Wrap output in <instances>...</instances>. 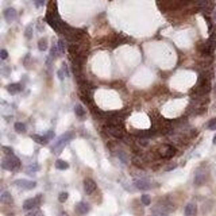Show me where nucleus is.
Returning a JSON list of instances; mask_svg holds the SVG:
<instances>
[{
    "label": "nucleus",
    "mask_w": 216,
    "mask_h": 216,
    "mask_svg": "<svg viewBox=\"0 0 216 216\" xmlns=\"http://www.w3.org/2000/svg\"><path fill=\"white\" fill-rule=\"evenodd\" d=\"M173 209H174V204H173L168 197H165V199H161L159 201L151 208V212L154 213V215H168V213H170Z\"/></svg>",
    "instance_id": "obj_1"
},
{
    "label": "nucleus",
    "mask_w": 216,
    "mask_h": 216,
    "mask_svg": "<svg viewBox=\"0 0 216 216\" xmlns=\"http://www.w3.org/2000/svg\"><path fill=\"white\" fill-rule=\"evenodd\" d=\"M215 47H216V34H212V32H211V37L208 38V41L200 42L197 49H199V51L201 53V54H204V56H211L213 53V50H215Z\"/></svg>",
    "instance_id": "obj_2"
},
{
    "label": "nucleus",
    "mask_w": 216,
    "mask_h": 216,
    "mask_svg": "<svg viewBox=\"0 0 216 216\" xmlns=\"http://www.w3.org/2000/svg\"><path fill=\"white\" fill-rule=\"evenodd\" d=\"M3 168L10 172H16L21 168V159L18 157H15L14 154H8L3 159Z\"/></svg>",
    "instance_id": "obj_3"
},
{
    "label": "nucleus",
    "mask_w": 216,
    "mask_h": 216,
    "mask_svg": "<svg viewBox=\"0 0 216 216\" xmlns=\"http://www.w3.org/2000/svg\"><path fill=\"white\" fill-rule=\"evenodd\" d=\"M73 138H74V134H73V132H70V131L62 134L61 137H60L58 139L54 142V146H53V153H60V150H61L62 147L66 145V143H69L70 140L73 139Z\"/></svg>",
    "instance_id": "obj_4"
},
{
    "label": "nucleus",
    "mask_w": 216,
    "mask_h": 216,
    "mask_svg": "<svg viewBox=\"0 0 216 216\" xmlns=\"http://www.w3.org/2000/svg\"><path fill=\"white\" fill-rule=\"evenodd\" d=\"M42 203V195H38L37 197H34V199H27L26 201L23 203V208L26 211H30V209H34V208L39 207Z\"/></svg>",
    "instance_id": "obj_5"
},
{
    "label": "nucleus",
    "mask_w": 216,
    "mask_h": 216,
    "mask_svg": "<svg viewBox=\"0 0 216 216\" xmlns=\"http://www.w3.org/2000/svg\"><path fill=\"white\" fill-rule=\"evenodd\" d=\"M107 131L115 138H124V130L122 126H114V124H107Z\"/></svg>",
    "instance_id": "obj_6"
},
{
    "label": "nucleus",
    "mask_w": 216,
    "mask_h": 216,
    "mask_svg": "<svg viewBox=\"0 0 216 216\" xmlns=\"http://www.w3.org/2000/svg\"><path fill=\"white\" fill-rule=\"evenodd\" d=\"M97 187H96V182L92 180V178H85L84 180V190L87 195L92 196L95 192H96Z\"/></svg>",
    "instance_id": "obj_7"
},
{
    "label": "nucleus",
    "mask_w": 216,
    "mask_h": 216,
    "mask_svg": "<svg viewBox=\"0 0 216 216\" xmlns=\"http://www.w3.org/2000/svg\"><path fill=\"white\" fill-rule=\"evenodd\" d=\"M15 185L21 189H26V190H30V189H34L37 187V182L35 181H30V180H16L15 181Z\"/></svg>",
    "instance_id": "obj_8"
},
{
    "label": "nucleus",
    "mask_w": 216,
    "mask_h": 216,
    "mask_svg": "<svg viewBox=\"0 0 216 216\" xmlns=\"http://www.w3.org/2000/svg\"><path fill=\"white\" fill-rule=\"evenodd\" d=\"M161 157L162 158H166V159H170L173 155L176 154V147H173L172 145H166V146L161 147Z\"/></svg>",
    "instance_id": "obj_9"
},
{
    "label": "nucleus",
    "mask_w": 216,
    "mask_h": 216,
    "mask_svg": "<svg viewBox=\"0 0 216 216\" xmlns=\"http://www.w3.org/2000/svg\"><path fill=\"white\" fill-rule=\"evenodd\" d=\"M134 185L135 188H138L140 190H149L151 188V182L149 180H146V178H138V180H135Z\"/></svg>",
    "instance_id": "obj_10"
},
{
    "label": "nucleus",
    "mask_w": 216,
    "mask_h": 216,
    "mask_svg": "<svg viewBox=\"0 0 216 216\" xmlns=\"http://www.w3.org/2000/svg\"><path fill=\"white\" fill-rule=\"evenodd\" d=\"M74 211H76V213H79V215H85V213H88L89 211H91V205L88 204V203L80 201L79 204H76Z\"/></svg>",
    "instance_id": "obj_11"
},
{
    "label": "nucleus",
    "mask_w": 216,
    "mask_h": 216,
    "mask_svg": "<svg viewBox=\"0 0 216 216\" xmlns=\"http://www.w3.org/2000/svg\"><path fill=\"white\" fill-rule=\"evenodd\" d=\"M16 11H15L14 8H7L6 11H4V18H6V21L7 22H10V23H11V22H14L15 19H16Z\"/></svg>",
    "instance_id": "obj_12"
},
{
    "label": "nucleus",
    "mask_w": 216,
    "mask_h": 216,
    "mask_svg": "<svg viewBox=\"0 0 216 216\" xmlns=\"http://www.w3.org/2000/svg\"><path fill=\"white\" fill-rule=\"evenodd\" d=\"M31 139L32 140H35L37 143H39V145H47L49 143V139L50 138L47 137V135H37V134H34V135H31Z\"/></svg>",
    "instance_id": "obj_13"
},
{
    "label": "nucleus",
    "mask_w": 216,
    "mask_h": 216,
    "mask_svg": "<svg viewBox=\"0 0 216 216\" xmlns=\"http://www.w3.org/2000/svg\"><path fill=\"white\" fill-rule=\"evenodd\" d=\"M7 91H8L11 95L19 93V92L22 91V84H19V82H14V84H10L8 87H7Z\"/></svg>",
    "instance_id": "obj_14"
},
{
    "label": "nucleus",
    "mask_w": 216,
    "mask_h": 216,
    "mask_svg": "<svg viewBox=\"0 0 216 216\" xmlns=\"http://www.w3.org/2000/svg\"><path fill=\"white\" fill-rule=\"evenodd\" d=\"M184 212L187 216H193V215H196V212H197V207H196L195 203H189V204L185 207Z\"/></svg>",
    "instance_id": "obj_15"
},
{
    "label": "nucleus",
    "mask_w": 216,
    "mask_h": 216,
    "mask_svg": "<svg viewBox=\"0 0 216 216\" xmlns=\"http://www.w3.org/2000/svg\"><path fill=\"white\" fill-rule=\"evenodd\" d=\"M0 201L4 203V204H11L14 200H12L11 195H10L8 192H3L1 193V196H0Z\"/></svg>",
    "instance_id": "obj_16"
},
{
    "label": "nucleus",
    "mask_w": 216,
    "mask_h": 216,
    "mask_svg": "<svg viewBox=\"0 0 216 216\" xmlns=\"http://www.w3.org/2000/svg\"><path fill=\"white\" fill-rule=\"evenodd\" d=\"M56 168L58 170H66L68 168H69V164L64 159H57L56 161Z\"/></svg>",
    "instance_id": "obj_17"
},
{
    "label": "nucleus",
    "mask_w": 216,
    "mask_h": 216,
    "mask_svg": "<svg viewBox=\"0 0 216 216\" xmlns=\"http://www.w3.org/2000/svg\"><path fill=\"white\" fill-rule=\"evenodd\" d=\"M14 129H15V131H16V132L23 134V132H26V124H24V123H22V122H18V123H15Z\"/></svg>",
    "instance_id": "obj_18"
},
{
    "label": "nucleus",
    "mask_w": 216,
    "mask_h": 216,
    "mask_svg": "<svg viewBox=\"0 0 216 216\" xmlns=\"http://www.w3.org/2000/svg\"><path fill=\"white\" fill-rule=\"evenodd\" d=\"M74 114H76L79 118H84L85 116V109L82 108V105L77 104L76 107H74Z\"/></svg>",
    "instance_id": "obj_19"
},
{
    "label": "nucleus",
    "mask_w": 216,
    "mask_h": 216,
    "mask_svg": "<svg viewBox=\"0 0 216 216\" xmlns=\"http://www.w3.org/2000/svg\"><path fill=\"white\" fill-rule=\"evenodd\" d=\"M60 49H58V45H53L51 47V51H50V56H51V58H57V57L60 56Z\"/></svg>",
    "instance_id": "obj_20"
},
{
    "label": "nucleus",
    "mask_w": 216,
    "mask_h": 216,
    "mask_svg": "<svg viewBox=\"0 0 216 216\" xmlns=\"http://www.w3.org/2000/svg\"><path fill=\"white\" fill-rule=\"evenodd\" d=\"M38 49L41 50V51H45V50L47 49V39H39L38 42Z\"/></svg>",
    "instance_id": "obj_21"
},
{
    "label": "nucleus",
    "mask_w": 216,
    "mask_h": 216,
    "mask_svg": "<svg viewBox=\"0 0 216 216\" xmlns=\"http://www.w3.org/2000/svg\"><path fill=\"white\" fill-rule=\"evenodd\" d=\"M140 201L143 205H150L151 204V199L149 197V195H142L140 196Z\"/></svg>",
    "instance_id": "obj_22"
},
{
    "label": "nucleus",
    "mask_w": 216,
    "mask_h": 216,
    "mask_svg": "<svg viewBox=\"0 0 216 216\" xmlns=\"http://www.w3.org/2000/svg\"><path fill=\"white\" fill-rule=\"evenodd\" d=\"M39 168H38V165H30V166H27V169H26V172H27V174H32V173H35L37 170H38Z\"/></svg>",
    "instance_id": "obj_23"
},
{
    "label": "nucleus",
    "mask_w": 216,
    "mask_h": 216,
    "mask_svg": "<svg viewBox=\"0 0 216 216\" xmlns=\"http://www.w3.org/2000/svg\"><path fill=\"white\" fill-rule=\"evenodd\" d=\"M68 197H69V193H68V192H61V193H60V196H58L60 203H65L68 200Z\"/></svg>",
    "instance_id": "obj_24"
},
{
    "label": "nucleus",
    "mask_w": 216,
    "mask_h": 216,
    "mask_svg": "<svg viewBox=\"0 0 216 216\" xmlns=\"http://www.w3.org/2000/svg\"><path fill=\"white\" fill-rule=\"evenodd\" d=\"M207 127H208V130H216V118H213V119H211L208 122Z\"/></svg>",
    "instance_id": "obj_25"
},
{
    "label": "nucleus",
    "mask_w": 216,
    "mask_h": 216,
    "mask_svg": "<svg viewBox=\"0 0 216 216\" xmlns=\"http://www.w3.org/2000/svg\"><path fill=\"white\" fill-rule=\"evenodd\" d=\"M58 49H60V53H61V54H64L65 53V49H66V46H65V41H62V39H60L58 41Z\"/></svg>",
    "instance_id": "obj_26"
},
{
    "label": "nucleus",
    "mask_w": 216,
    "mask_h": 216,
    "mask_svg": "<svg viewBox=\"0 0 216 216\" xmlns=\"http://www.w3.org/2000/svg\"><path fill=\"white\" fill-rule=\"evenodd\" d=\"M1 149H3V150H4V153H6V154H7V155H8V154H14V150H12V149H11V147H7V146H3V147H1Z\"/></svg>",
    "instance_id": "obj_27"
},
{
    "label": "nucleus",
    "mask_w": 216,
    "mask_h": 216,
    "mask_svg": "<svg viewBox=\"0 0 216 216\" xmlns=\"http://www.w3.org/2000/svg\"><path fill=\"white\" fill-rule=\"evenodd\" d=\"M31 30H32V26H29V27L26 29V38H27V39L31 38Z\"/></svg>",
    "instance_id": "obj_28"
},
{
    "label": "nucleus",
    "mask_w": 216,
    "mask_h": 216,
    "mask_svg": "<svg viewBox=\"0 0 216 216\" xmlns=\"http://www.w3.org/2000/svg\"><path fill=\"white\" fill-rule=\"evenodd\" d=\"M0 57H1V60H6L7 57H8V53H7L6 49H3L1 51H0Z\"/></svg>",
    "instance_id": "obj_29"
},
{
    "label": "nucleus",
    "mask_w": 216,
    "mask_h": 216,
    "mask_svg": "<svg viewBox=\"0 0 216 216\" xmlns=\"http://www.w3.org/2000/svg\"><path fill=\"white\" fill-rule=\"evenodd\" d=\"M34 3H35V7H42L45 4V0H34Z\"/></svg>",
    "instance_id": "obj_30"
},
{
    "label": "nucleus",
    "mask_w": 216,
    "mask_h": 216,
    "mask_svg": "<svg viewBox=\"0 0 216 216\" xmlns=\"http://www.w3.org/2000/svg\"><path fill=\"white\" fill-rule=\"evenodd\" d=\"M140 162H142V159L139 161V158H134V165H135V166H139V168H142L143 165L140 164Z\"/></svg>",
    "instance_id": "obj_31"
},
{
    "label": "nucleus",
    "mask_w": 216,
    "mask_h": 216,
    "mask_svg": "<svg viewBox=\"0 0 216 216\" xmlns=\"http://www.w3.org/2000/svg\"><path fill=\"white\" fill-rule=\"evenodd\" d=\"M64 73H65L64 69L61 68V69L58 70V73H57V74H58V77H60V80H64ZM65 76H66V74H65Z\"/></svg>",
    "instance_id": "obj_32"
},
{
    "label": "nucleus",
    "mask_w": 216,
    "mask_h": 216,
    "mask_svg": "<svg viewBox=\"0 0 216 216\" xmlns=\"http://www.w3.org/2000/svg\"><path fill=\"white\" fill-rule=\"evenodd\" d=\"M176 168H177V165L173 164V165H170V166H168V168H166V170H173V169H176Z\"/></svg>",
    "instance_id": "obj_33"
},
{
    "label": "nucleus",
    "mask_w": 216,
    "mask_h": 216,
    "mask_svg": "<svg viewBox=\"0 0 216 216\" xmlns=\"http://www.w3.org/2000/svg\"><path fill=\"white\" fill-rule=\"evenodd\" d=\"M213 143H215V145H216V135H215V137H213Z\"/></svg>",
    "instance_id": "obj_34"
},
{
    "label": "nucleus",
    "mask_w": 216,
    "mask_h": 216,
    "mask_svg": "<svg viewBox=\"0 0 216 216\" xmlns=\"http://www.w3.org/2000/svg\"><path fill=\"white\" fill-rule=\"evenodd\" d=\"M213 92H215V95H216V84H215V87H213Z\"/></svg>",
    "instance_id": "obj_35"
}]
</instances>
